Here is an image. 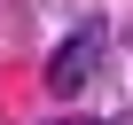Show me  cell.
Returning <instances> with one entry per match:
<instances>
[{
  "mask_svg": "<svg viewBox=\"0 0 133 125\" xmlns=\"http://www.w3.org/2000/svg\"><path fill=\"white\" fill-rule=\"evenodd\" d=\"M102 55H110V24L102 16H78L55 39V55H47V94H86L102 78Z\"/></svg>",
  "mask_w": 133,
  "mask_h": 125,
  "instance_id": "cell-1",
  "label": "cell"
},
{
  "mask_svg": "<svg viewBox=\"0 0 133 125\" xmlns=\"http://www.w3.org/2000/svg\"><path fill=\"white\" fill-rule=\"evenodd\" d=\"M55 125H86V117H55Z\"/></svg>",
  "mask_w": 133,
  "mask_h": 125,
  "instance_id": "cell-2",
  "label": "cell"
}]
</instances>
